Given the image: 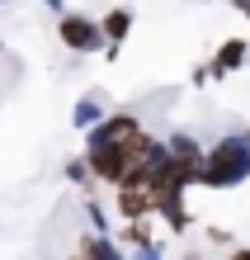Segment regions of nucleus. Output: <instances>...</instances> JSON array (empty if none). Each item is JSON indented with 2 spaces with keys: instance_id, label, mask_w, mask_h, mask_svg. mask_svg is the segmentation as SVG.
Returning <instances> with one entry per match:
<instances>
[{
  "instance_id": "obj_15",
  "label": "nucleus",
  "mask_w": 250,
  "mask_h": 260,
  "mask_svg": "<svg viewBox=\"0 0 250 260\" xmlns=\"http://www.w3.org/2000/svg\"><path fill=\"white\" fill-rule=\"evenodd\" d=\"M227 260H250V246H227Z\"/></svg>"
},
{
  "instance_id": "obj_11",
  "label": "nucleus",
  "mask_w": 250,
  "mask_h": 260,
  "mask_svg": "<svg viewBox=\"0 0 250 260\" xmlns=\"http://www.w3.org/2000/svg\"><path fill=\"white\" fill-rule=\"evenodd\" d=\"M81 213H85V222H90L85 232H104V237L114 232V213H109V204H104L99 194H85L81 199Z\"/></svg>"
},
{
  "instance_id": "obj_20",
  "label": "nucleus",
  "mask_w": 250,
  "mask_h": 260,
  "mask_svg": "<svg viewBox=\"0 0 250 260\" xmlns=\"http://www.w3.org/2000/svg\"><path fill=\"white\" fill-rule=\"evenodd\" d=\"M241 137H245V142H250V128H245V133H241Z\"/></svg>"
},
{
  "instance_id": "obj_7",
  "label": "nucleus",
  "mask_w": 250,
  "mask_h": 260,
  "mask_svg": "<svg viewBox=\"0 0 250 260\" xmlns=\"http://www.w3.org/2000/svg\"><path fill=\"white\" fill-rule=\"evenodd\" d=\"M109 109H114V104H109V90L90 85V90H81V100L71 104V128H76V133H90Z\"/></svg>"
},
{
  "instance_id": "obj_18",
  "label": "nucleus",
  "mask_w": 250,
  "mask_h": 260,
  "mask_svg": "<svg viewBox=\"0 0 250 260\" xmlns=\"http://www.w3.org/2000/svg\"><path fill=\"white\" fill-rule=\"evenodd\" d=\"M231 10H241L245 19H250V0H231Z\"/></svg>"
},
{
  "instance_id": "obj_16",
  "label": "nucleus",
  "mask_w": 250,
  "mask_h": 260,
  "mask_svg": "<svg viewBox=\"0 0 250 260\" xmlns=\"http://www.w3.org/2000/svg\"><path fill=\"white\" fill-rule=\"evenodd\" d=\"M38 5L48 10V14H61V10H66V0H38Z\"/></svg>"
},
{
  "instance_id": "obj_5",
  "label": "nucleus",
  "mask_w": 250,
  "mask_h": 260,
  "mask_svg": "<svg viewBox=\"0 0 250 260\" xmlns=\"http://www.w3.org/2000/svg\"><path fill=\"white\" fill-rule=\"evenodd\" d=\"M184 194L189 189H151V218H161L175 237H184L194 227V213L184 204Z\"/></svg>"
},
{
  "instance_id": "obj_6",
  "label": "nucleus",
  "mask_w": 250,
  "mask_h": 260,
  "mask_svg": "<svg viewBox=\"0 0 250 260\" xmlns=\"http://www.w3.org/2000/svg\"><path fill=\"white\" fill-rule=\"evenodd\" d=\"M114 218L118 222H137V218H151V189L147 185H114Z\"/></svg>"
},
{
  "instance_id": "obj_10",
  "label": "nucleus",
  "mask_w": 250,
  "mask_h": 260,
  "mask_svg": "<svg viewBox=\"0 0 250 260\" xmlns=\"http://www.w3.org/2000/svg\"><path fill=\"white\" fill-rule=\"evenodd\" d=\"M61 180H66L71 189H81V199L85 194H99V180H95V171H90L85 156H66V161H61Z\"/></svg>"
},
{
  "instance_id": "obj_4",
  "label": "nucleus",
  "mask_w": 250,
  "mask_h": 260,
  "mask_svg": "<svg viewBox=\"0 0 250 260\" xmlns=\"http://www.w3.org/2000/svg\"><path fill=\"white\" fill-rule=\"evenodd\" d=\"M99 19V34H104V62H118V52H123V43H128V34H132V5H109L104 14H95Z\"/></svg>"
},
{
  "instance_id": "obj_13",
  "label": "nucleus",
  "mask_w": 250,
  "mask_h": 260,
  "mask_svg": "<svg viewBox=\"0 0 250 260\" xmlns=\"http://www.w3.org/2000/svg\"><path fill=\"white\" fill-rule=\"evenodd\" d=\"M128 260H165V246L151 237V241H142V246H132V251H128Z\"/></svg>"
},
{
  "instance_id": "obj_9",
  "label": "nucleus",
  "mask_w": 250,
  "mask_h": 260,
  "mask_svg": "<svg viewBox=\"0 0 250 260\" xmlns=\"http://www.w3.org/2000/svg\"><path fill=\"white\" fill-rule=\"evenodd\" d=\"M76 255H85V260H128V251L104 232H81L76 237Z\"/></svg>"
},
{
  "instance_id": "obj_3",
  "label": "nucleus",
  "mask_w": 250,
  "mask_h": 260,
  "mask_svg": "<svg viewBox=\"0 0 250 260\" xmlns=\"http://www.w3.org/2000/svg\"><path fill=\"white\" fill-rule=\"evenodd\" d=\"M161 142H165V156L175 161L180 180L194 189V185H198V171H203V142H198L194 133H184V128H175L170 137H161Z\"/></svg>"
},
{
  "instance_id": "obj_14",
  "label": "nucleus",
  "mask_w": 250,
  "mask_h": 260,
  "mask_svg": "<svg viewBox=\"0 0 250 260\" xmlns=\"http://www.w3.org/2000/svg\"><path fill=\"white\" fill-rule=\"evenodd\" d=\"M203 237H208L212 246H231V232H227V227H208V232H203Z\"/></svg>"
},
{
  "instance_id": "obj_21",
  "label": "nucleus",
  "mask_w": 250,
  "mask_h": 260,
  "mask_svg": "<svg viewBox=\"0 0 250 260\" xmlns=\"http://www.w3.org/2000/svg\"><path fill=\"white\" fill-rule=\"evenodd\" d=\"M5 5H10V0H0V10H5Z\"/></svg>"
},
{
  "instance_id": "obj_1",
  "label": "nucleus",
  "mask_w": 250,
  "mask_h": 260,
  "mask_svg": "<svg viewBox=\"0 0 250 260\" xmlns=\"http://www.w3.org/2000/svg\"><path fill=\"white\" fill-rule=\"evenodd\" d=\"M245 180H250V142H245L241 133H227V137H217L212 147H203L198 185L231 189V185H245Z\"/></svg>"
},
{
  "instance_id": "obj_17",
  "label": "nucleus",
  "mask_w": 250,
  "mask_h": 260,
  "mask_svg": "<svg viewBox=\"0 0 250 260\" xmlns=\"http://www.w3.org/2000/svg\"><path fill=\"white\" fill-rule=\"evenodd\" d=\"M180 260H203V251H198V246H184V251H180Z\"/></svg>"
},
{
  "instance_id": "obj_12",
  "label": "nucleus",
  "mask_w": 250,
  "mask_h": 260,
  "mask_svg": "<svg viewBox=\"0 0 250 260\" xmlns=\"http://www.w3.org/2000/svg\"><path fill=\"white\" fill-rule=\"evenodd\" d=\"M118 241L123 251H132V246H142V241H151V218H137V222H123V227H114L109 232Z\"/></svg>"
},
{
  "instance_id": "obj_19",
  "label": "nucleus",
  "mask_w": 250,
  "mask_h": 260,
  "mask_svg": "<svg viewBox=\"0 0 250 260\" xmlns=\"http://www.w3.org/2000/svg\"><path fill=\"white\" fill-rule=\"evenodd\" d=\"M0 57H5V38H0Z\"/></svg>"
},
{
  "instance_id": "obj_8",
  "label": "nucleus",
  "mask_w": 250,
  "mask_h": 260,
  "mask_svg": "<svg viewBox=\"0 0 250 260\" xmlns=\"http://www.w3.org/2000/svg\"><path fill=\"white\" fill-rule=\"evenodd\" d=\"M245 57H250V43H245V38H227V43H217V52H212V62H208L212 81H227L231 71H241V67H245Z\"/></svg>"
},
{
  "instance_id": "obj_2",
  "label": "nucleus",
  "mask_w": 250,
  "mask_h": 260,
  "mask_svg": "<svg viewBox=\"0 0 250 260\" xmlns=\"http://www.w3.org/2000/svg\"><path fill=\"white\" fill-rule=\"evenodd\" d=\"M57 43L66 52H76V57H95V52H104V34H99V19L95 14H85V10H61L57 14Z\"/></svg>"
}]
</instances>
